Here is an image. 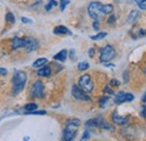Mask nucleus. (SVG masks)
I'll return each instance as SVG.
<instances>
[{
  "label": "nucleus",
  "instance_id": "4468645a",
  "mask_svg": "<svg viewBox=\"0 0 146 141\" xmlns=\"http://www.w3.org/2000/svg\"><path fill=\"white\" fill-rule=\"evenodd\" d=\"M37 75L42 76V77H50L51 76V68L45 66V67H43L42 69H39V70L37 71Z\"/></svg>",
  "mask_w": 146,
  "mask_h": 141
},
{
  "label": "nucleus",
  "instance_id": "20e7f679",
  "mask_svg": "<svg viewBox=\"0 0 146 141\" xmlns=\"http://www.w3.org/2000/svg\"><path fill=\"white\" fill-rule=\"evenodd\" d=\"M79 86L83 89L86 93H90L93 89V81L90 75H83L79 79Z\"/></svg>",
  "mask_w": 146,
  "mask_h": 141
},
{
  "label": "nucleus",
  "instance_id": "cd10ccee",
  "mask_svg": "<svg viewBox=\"0 0 146 141\" xmlns=\"http://www.w3.org/2000/svg\"><path fill=\"white\" fill-rule=\"evenodd\" d=\"M110 85H111V86H119L120 83H119L118 80H116V79H112V80L110 81Z\"/></svg>",
  "mask_w": 146,
  "mask_h": 141
},
{
  "label": "nucleus",
  "instance_id": "f257e3e1",
  "mask_svg": "<svg viewBox=\"0 0 146 141\" xmlns=\"http://www.w3.org/2000/svg\"><path fill=\"white\" fill-rule=\"evenodd\" d=\"M27 81L26 73L24 71H16L13 77V93L14 95H17L19 91H21Z\"/></svg>",
  "mask_w": 146,
  "mask_h": 141
},
{
  "label": "nucleus",
  "instance_id": "c9c22d12",
  "mask_svg": "<svg viewBox=\"0 0 146 141\" xmlns=\"http://www.w3.org/2000/svg\"><path fill=\"white\" fill-rule=\"evenodd\" d=\"M70 56H71V59H72V60L75 59V58H74V56H75V52H74V50H71V52H70Z\"/></svg>",
  "mask_w": 146,
  "mask_h": 141
},
{
  "label": "nucleus",
  "instance_id": "7ed1b4c3",
  "mask_svg": "<svg viewBox=\"0 0 146 141\" xmlns=\"http://www.w3.org/2000/svg\"><path fill=\"white\" fill-rule=\"evenodd\" d=\"M115 49L111 45H106L104 49H101L100 52V61L104 63H107L108 61L112 60L115 58Z\"/></svg>",
  "mask_w": 146,
  "mask_h": 141
},
{
  "label": "nucleus",
  "instance_id": "1a4fd4ad",
  "mask_svg": "<svg viewBox=\"0 0 146 141\" xmlns=\"http://www.w3.org/2000/svg\"><path fill=\"white\" fill-rule=\"evenodd\" d=\"M112 121H113V123L117 124V125H124V124L127 123L128 116H120L117 112H115L112 114Z\"/></svg>",
  "mask_w": 146,
  "mask_h": 141
},
{
  "label": "nucleus",
  "instance_id": "a211bd4d",
  "mask_svg": "<svg viewBox=\"0 0 146 141\" xmlns=\"http://www.w3.org/2000/svg\"><path fill=\"white\" fill-rule=\"evenodd\" d=\"M89 68V63L88 62H80L78 64V69L80 71H83V70H87Z\"/></svg>",
  "mask_w": 146,
  "mask_h": 141
},
{
  "label": "nucleus",
  "instance_id": "6e6552de",
  "mask_svg": "<svg viewBox=\"0 0 146 141\" xmlns=\"http://www.w3.org/2000/svg\"><path fill=\"white\" fill-rule=\"evenodd\" d=\"M134 99V95L133 94H129V93H124V91H120L116 95L115 97V103L116 104H123L125 102H131Z\"/></svg>",
  "mask_w": 146,
  "mask_h": 141
},
{
  "label": "nucleus",
  "instance_id": "c756f323",
  "mask_svg": "<svg viewBox=\"0 0 146 141\" xmlns=\"http://www.w3.org/2000/svg\"><path fill=\"white\" fill-rule=\"evenodd\" d=\"M21 21L25 23V24H31V23H32V19L26 18V17H21Z\"/></svg>",
  "mask_w": 146,
  "mask_h": 141
},
{
  "label": "nucleus",
  "instance_id": "4be33fe9",
  "mask_svg": "<svg viewBox=\"0 0 146 141\" xmlns=\"http://www.w3.org/2000/svg\"><path fill=\"white\" fill-rule=\"evenodd\" d=\"M138 7L142 10H146V0H139L138 1Z\"/></svg>",
  "mask_w": 146,
  "mask_h": 141
},
{
  "label": "nucleus",
  "instance_id": "72a5a7b5",
  "mask_svg": "<svg viewBox=\"0 0 146 141\" xmlns=\"http://www.w3.org/2000/svg\"><path fill=\"white\" fill-rule=\"evenodd\" d=\"M93 28L97 30V31L99 30V23H98V21H94V23H93Z\"/></svg>",
  "mask_w": 146,
  "mask_h": 141
},
{
  "label": "nucleus",
  "instance_id": "b1692460",
  "mask_svg": "<svg viewBox=\"0 0 146 141\" xmlns=\"http://www.w3.org/2000/svg\"><path fill=\"white\" fill-rule=\"evenodd\" d=\"M108 101H109V98H108V97H102V98L99 101V102H100V106H101V107H105Z\"/></svg>",
  "mask_w": 146,
  "mask_h": 141
},
{
  "label": "nucleus",
  "instance_id": "393cba45",
  "mask_svg": "<svg viewBox=\"0 0 146 141\" xmlns=\"http://www.w3.org/2000/svg\"><path fill=\"white\" fill-rule=\"evenodd\" d=\"M60 1H61V10H64L65 7H66V5L70 3L68 0H60Z\"/></svg>",
  "mask_w": 146,
  "mask_h": 141
},
{
  "label": "nucleus",
  "instance_id": "bb28decb",
  "mask_svg": "<svg viewBox=\"0 0 146 141\" xmlns=\"http://www.w3.org/2000/svg\"><path fill=\"white\" fill-rule=\"evenodd\" d=\"M69 122H70V123L75 124V125H78V126L81 124V122H80V120H79V119H70V120H69Z\"/></svg>",
  "mask_w": 146,
  "mask_h": 141
},
{
  "label": "nucleus",
  "instance_id": "2eb2a0df",
  "mask_svg": "<svg viewBox=\"0 0 146 141\" xmlns=\"http://www.w3.org/2000/svg\"><path fill=\"white\" fill-rule=\"evenodd\" d=\"M46 63H47V59H46V58H40V59L36 60V61L33 63V67H34V68H39V67H43V66L46 64Z\"/></svg>",
  "mask_w": 146,
  "mask_h": 141
},
{
  "label": "nucleus",
  "instance_id": "473e14b6",
  "mask_svg": "<svg viewBox=\"0 0 146 141\" xmlns=\"http://www.w3.org/2000/svg\"><path fill=\"white\" fill-rule=\"evenodd\" d=\"M124 81H125V83L128 81V71L127 70L124 72Z\"/></svg>",
  "mask_w": 146,
  "mask_h": 141
},
{
  "label": "nucleus",
  "instance_id": "f03ea898",
  "mask_svg": "<svg viewBox=\"0 0 146 141\" xmlns=\"http://www.w3.org/2000/svg\"><path fill=\"white\" fill-rule=\"evenodd\" d=\"M88 13H89L90 17L97 20L100 16L105 15L104 14V5H101L100 2H91L88 7Z\"/></svg>",
  "mask_w": 146,
  "mask_h": 141
},
{
  "label": "nucleus",
  "instance_id": "c85d7f7f",
  "mask_svg": "<svg viewBox=\"0 0 146 141\" xmlns=\"http://www.w3.org/2000/svg\"><path fill=\"white\" fill-rule=\"evenodd\" d=\"M141 115L143 116V117H146V106L144 105L142 107V109H141Z\"/></svg>",
  "mask_w": 146,
  "mask_h": 141
},
{
  "label": "nucleus",
  "instance_id": "39448f33",
  "mask_svg": "<svg viewBox=\"0 0 146 141\" xmlns=\"http://www.w3.org/2000/svg\"><path fill=\"white\" fill-rule=\"evenodd\" d=\"M76 129H78V125L68 122V125H66V128L64 130V134H63L64 140L66 141L73 140L75 138V136H76Z\"/></svg>",
  "mask_w": 146,
  "mask_h": 141
},
{
  "label": "nucleus",
  "instance_id": "5701e85b",
  "mask_svg": "<svg viewBox=\"0 0 146 141\" xmlns=\"http://www.w3.org/2000/svg\"><path fill=\"white\" fill-rule=\"evenodd\" d=\"M87 126H98V120H89L87 122Z\"/></svg>",
  "mask_w": 146,
  "mask_h": 141
},
{
  "label": "nucleus",
  "instance_id": "ea45409f",
  "mask_svg": "<svg viewBox=\"0 0 146 141\" xmlns=\"http://www.w3.org/2000/svg\"><path fill=\"white\" fill-rule=\"evenodd\" d=\"M51 3H52L53 6H56V5H57V2H56V1H54V0H51Z\"/></svg>",
  "mask_w": 146,
  "mask_h": 141
},
{
  "label": "nucleus",
  "instance_id": "9b49d317",
  "mask_svg": "<svg viewBox=\"0 0 146 141\" xmlns=\"http://www.w3.org/2000/svg\"><path fill=\"white\" fill-rule=\"evenodd\" d=\"M26 46V38H18V37H15L13 40V49L14 50H17L20 48H25Z\"/></svg>",
  "mask_w": 146,
  "mask_h": 141
},
{
  "label": "nucleus",
  "instance_id": "a19ab883",
  "mask_svg": "<svg viewBox=\"0 0 146 141\" xmlns=\"http://www.w3.org/2000/svg\"><path fill=\"white\" fill-rule=\"evenodd\" d=\"M144 72H145V73H146V69H144Z\"/></svg>",
  "mask_w": 146,
  "mask_h": 141
},
{
  "label": "nucleus",
  "instance_id": "412c9836",
  "mask_svg": "<svg viewBox=\"0 0 146 141\" xmlns=\"http://www.w3.org/2000/svg\"><path fill=\"white\" fill-rule=\"evenodd\" d=\"M37 108V105L36 104H34V103H31V104H27V105L25 106V109L28 112V111H34V109H36Z\"/></svg>",
  "mask_w": 146,
  "mask_h": 141
},
{
  "label": "nucleus",
  "instance_id": "aec40b11",
  "mask_svg": "<svg viewBox=\"0 0 146 141\" xmlns=\"http://www.w3.org/2000/svg\"><path fill=\"white\" fill-rule=\"evenodd\" d=\"M6 20H7L8 23H10V24H14V23H15V16L13 15V13H7V15H6Z\"/></svg>",
  "mask_w": 146,
  "mask_h": 141
},
{
  "label": "nucleus",
  "instance_id": "f704fd0d",
  "mask_svg": "<svg viewBox=\"0 0 146 141\" xmlns=\"http://www.w3.org/2000/svg\"><path fill=\"white\" fill-rule=\"evenodd\" d=\"M142 103L144 104V105L146 106V93L143 95V97H142Z\"/></svg>",
  "mask_w": 146,
  "mask_h": 141
},
{
  "label": "nucleus",
  "instance_id": "0eeeda50",
  "mask_svg": "<svg viewBox=\"0 0 146 141\" xmlns=\"http://www.w3.org/2000/svg\"><path fill=\"white\" fill-rule=\"evenodd\" d=\"M32 96L36 97V98H43L44 97V86L42 81H36L34 83L33 87H32Z\"/></svg>",
  "mask_w": 146,
  "mask_h": 141
},
{
  "label": "nucleus",
  "instance_id": "6ab92c4d",
  "mask_svg": "<svg viewBox=\"0 0 146 141\" xmlns=\"http://www.w3.org/2000/svg\"><path fill=\"white\" fill-rule=\"evenodd\" d=\"M26 114H31V115H45L46 112L45 111H28L26 112Z\"/></svg>",
  "mask_w": 146,
  "mask_h": 141
},
{
  "label": "nucleus",
  "instance_id": "423d86ee",
  "mask_svg": "<svg viewBox=\"0 0 146 141\" xmlns=\"http://www.w3.org/2000/svg\"><path fill=\"white\" fill-rule=\"evenodd\" d=\"M73 96L79 99V101H86V102H91V98L86 94V91L81 88L80 86H73L72 88Z\"/></svg>",
  "mask_w": 146,
  "mask_h": 141
},
{
  "label": "nucleus",
  "instance_id": "e433bc0d",
  "mask_svg": "<svg viewBox=\"0 0 146 141\" xmlns=\"http://www.w3.org/2000/svg\"><path fill=\"white\" fill-rule=\"evenodd\" d=\"M105 93H109V94H113V91L109 88V87H106L105 88Z\"/></svg>",
  "mask_w": 146,
  "mask_h": 141
},
{
  "label": "nucleus",
  "instance_id": "4c0bfd02",
  "mask_svg": "<svg viewBox=\"0 0 146 141\" xmlns=\"http://www.w3.org/2000/svg\"><path fill=\"white\" fill-rule=\"evenodd\" d=\"M93 54H94V49H93V48H91V49L89 50V55L92 58V56H93Z\"/></svg>",
  "mask_w": 146,
  "mask_h": 141
},
{
  "label": "nucleus",
  "instance_id": "a878e982",
  "mask_svg": "<svg viewBox=\"0 0 146 141\" xmlns=\"http://www.w3.org/2000/svg\"><path fill=\"white\" fill-rule=\"evenodd\" d=\"M89 137H90V133H89V131L87 130L84 133H83V136H82V138H81V140L84 141V140H88L89 139Z\"/></svg>",
  "mask_w": 146,
  "mask_h": 141
},
{
  "label": "nucleus",
  "instance_id": "7c9ffc66",
  "mask_svg": "<svg viewBox=\"0 0 146 141\" xmlns=\"http://www.w3.org/2000/svg\"><path fill=\"white\" fill-rule=\"evenodd\" d=\"M115 20H116V18H115V16H111V17H110L109 19H108V24H109V25H113Z\"/></svg>",
  "mask_w": 146,
  "mask_h": 141
},
{
  "label": "nucleus",
  "instance_id": "f8f14e48",
  "mask_svg": "<svg viewBox=\"0 0 146 141\" xmlns=\"http://www.w3.org/2000/svg\"><path fill=\"white\" fill-rule=\"evenodd\" d=\"M54 33L55 34H57V35H63V34H72L65 26H57V27H55L54 28Z\"/></svg>",
  "mask_w": 146,
  "mask_h": 141
},
{
  "label": "nucleus",
  "instance_id": "9d476101",
  "mask_svg": "<svg viewBox=\"0 0 146 141\" xmlns=\"http://www.w3.org/2000/svg\"><path fill=\"white\" fill-rule=\"evenodd\" d=\"M37 46H38V43H37L36 40L34 38H26V49L28 52H32L34 50H36Z\"/></svg>",
  "mask_w": 146,
  "mask_h": 141
},
{
  "label": "nucleus",
  "instance_id": "f3484780",
  "mask_svg": "<svg viewBox=\"0 0 146 141\" xmlns=\"http://www.w3.org/2000/svg\"><path fill=\"white\" fill-rule=\"evenodd\" d=\"M107 36V33H105V32H101V33H98L97 35H93L91 36L90 38L93 40V41H99V40H102L104 37H106Z\"/></svg>",
  "mask_w": 146,
  "mask_h": 141
},
{
  "label": "nucleus",
  "instance_id": "dca6fc26",
  "mask_svg": "<svg viewBox=\"0 0 146 141\" xmlns=\"http://www.w3.org/2000/svg\"><path fill=\"white\" fill-rule=\"evenodd\" d=\"M138 15H139V13H138L137 10H133V11H130V14H129V16H128V18H127L128 23H134V21L137 19Z\"/></svg>",
  "mask_w": 146,
  "mask_h": 141
},
{
  "label": "nucleus",
  "instance_id": "ddd939ff",
  "mask_svg": "<svg viewBox=\"0 0 146 141\" xmlns=\"http://www.w3.org/2000/svg\"><path fill=\"white\" fill-rule=\"evenodd\" d=\"M68 58V51L66 50H62L61 52H58L57 54L54 55V59L57 61H61V62H64Z\"/></svg>",
  "mask_w": 146,
  "mask_h": 141
},
{
  "label": "nucleus",
  "instance_id": "2f4dec72",
  "mask_svg": "<svg viewBox=\"0 0 146 141\" xmlns=\"http://www.w3.org/2000/svg\"><path fill=\"white\" fill-rule=\"evenodd\" d=\"M7 72H8V71L6 70V69L0 68V76H6V75H7Z\"/></svg>",
  "mask_w": 146,
  "mask_h": 141
},
{
  "label": "nucleus",
  "instance_id": "58836bf2",
  "mask_svg": "<svg viewBox=\"0 0 146 141\" xmlns=\"http://www.w3.org/2000/svg\"><path fill=\"white\" fill-rule=\"evenodd\" d=\"M139 34H141V35H146V31H145V30H141Z\"/></svg>",
  "mask_w": 146,
  "mask_h": 141
}]
</instances>
